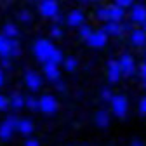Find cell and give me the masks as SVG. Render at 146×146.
I'll return each mask as SVG.
<instances>
[{"label": "cell", "instance_id": "obj_1", "mask_svg": "<svg viewBox=\"0 0 146 146\" xmlns=\"http://www.w3.org/2000/svg\"><path fill=\"white\" fill-rule=\"evenodd\" d=\"M54 50H56V47H54V44L50 40H47V38H38L33 44V54L36 56V59L40 63H47Z\"/></svg>", "mask_w": 146, "mask_h": 146}, {"label": "cell", "instance_id": "obj_2", "mask_svg": "<svg viewBox=\"0 0 146 146\" xmlns=\"http://www.w3.org/2000/svg\"><path fill=\"white\" fill-rule=\"evenodd\" d=\"M110 104H111V111L117 118H123L129 111V101L123 94H115L110 101Z\"/></svg>", "mask_w": 146, "mask_h": 146}, {"label": "cell", "instance_id": "obj_3", "mask_svg": "<svg viewBox=\"0 0 146 146\" xmlns=\"http://www.w3.org/2000/svg\"><path fill=\"white\" fill-rule=\"evenodd\" d=\"M17 122H19V118H17V117L9 115L2 123H0V139H4V141L11 139L12 134H14V131L17 129Z\"/></svg>", "mask_w": 146, "mask_h": 146}, {"label": "cell", "instance_id": "obj_4", "mask_svg": "<svg viewBox=\"0 0 146 146\" xmlns=\"http://www.w3.org/2000/svg\"><path fill=\"white\" fill-rule=\"evenodd\" d=\"M38 103H40V111L45 113V115H54V113L58 111V108H59L58 99L54 98V96H50V94H44L38 99Z\"/></svg>", "mask_w": 146, "mask_h": 146}, {"label": "cell", "instance_id": "obj_5", "mask_svg": "<svg viewBox=\"0 0 146 146\" xmlns=\"http://www.w3.org/2000/svg\"><path fill=\"white\" fill-rule=\"evenodd\" d=\"M38 11L44 17H49V19H54L58 14H59V4L56 0H42L40 5H38Z\"/></svg>", "mask_w": 146, "mask_h": 146}, {"label": "cell", "instance_id": "obj_6", "mask_svg": "<svg viewBox=\"0 0 146 146\" xmlns=\"http://www.w3.org/2000/svg\"><path fill=\"white\" fill-rule=\"evenodd\" d=\"M118 64H120V70H122V75L123 77H132L136 73V61L131 54H122L118 58Z\"/></svg>", "mask_w": 146, "mask_h": 146}, {"label": "cell", "instance_id": "obj_7", "mask_svg": "<svg viewBox=\"0 0 146 146\" xmlns=\"http://www.w3.org/2000/svg\"><path fill=\"white\" fill-rule=\"evenodd\" d=\"M106 77H108V82H111V84H117L120 80L122 70H120L118 59H110L106 63Z\"/></svg>", "mask_w": 146, "mask_h": 146}, {"label": "cell", "instance_id": "obj_8", "mask_svg": "<svg viewBox=\"0 0 146 146\" xmlns=\"http://www.w3.org/2000/svg\"><path fill=\"white\" fill-rule=\"evenodd\" d=\"M25 84L28 85V89H30V90L36 92L38 89H42V77H40L36 71L28 70V71L25 73Z\"/></svg>", "mask_w": 146, "mask_h": 146}, {"label": "cell", "instance_id": "obj_9", "mask_svg": "<svg viewBox=\"0 0 146 146\" xmlns=\"http://www.w3.org/2000/svg\"><path fill=\"white\" fill-rule=\"evenodd\" d=\"M108 42V35L103 31V30H98V31H92V35L87 38V44L92 47V49H103Z\"/></svg>", "mask_w": 146, "mask_h": 146}, {"label": "cell", "instance_id": "obj_10", "mask_svg": "<svg viewBox=\"0 0 146 146\" xmlns=\"http://www.w3.org/2000/svg\"><path fill=\"white\" fill-rule=\"evenodd\" d=\"M146 21V5L144 4H136L131 7V23L143 25Z\"/></svg>", "mask_w": 146, "mask_h": 146}, {"label": "cell", "instance_id": "obj_11", "mask_svg": "<svg viewBox=\"0 0 146 146\" xmlns=\"http://www.w3.org/2000/svg\"><path fill=\"white\" fill-rule=\"evenodd\" d=\"M103 31H104L108 36H120V35L125 31V26H123L122 23L108 21V23H104V26H103Z\"/></svg>", "mask_w": 146, "mask_h": 146}, {"label": "cell", "instance_id": "obj_12", "mask_svg": "<svg viewBox=\"0 0 146 146\" xmlns=\"http://www.w3.org/2000/svg\"><path fill=\"white\" fill-rule=\"evenodd\" d=\"M44 75L47 80L50 82H58L61 78V73H59V66L54 64V63H44Z\"/></svg>", "mask_w": 146, "mask_h": 146}, {"label": "cell", "instance_id": "obj_13", "mask_svg": "<svg viewBox=\"0 0 146 146\" xmlns=\"http://www.w3.org/2000/svg\"><path fill=\"white\" fill-rule=\"evenodd\" d=\"M131 42L136 47H144L146 45V31L143 28H134L131 30Z\"/></svg>", "mask_w": 146, "mask_h": 146}, {"label": "cell", "instance_id": "obj_14", "mask_svg": "<svg viewBox=\"0 0 146 146\" xmlns=\"http://www.w3.org/2000/svg\"><path fill=\"white\" fill-rule=\"evenodd\" d=\"M108 17H110V21H115V23H122L123 21V17H125V11L123 7L120 5H108Z\"/></svg>", "mask_w": 146, "mask_h": 146}, {"label": "cell", "instance_id": "obj_15", "mask_svg": "<svg viewBox=\"0 0 146 146\" xmlns=\"http://www.w3.org/2000/svg\"><path fill=\"white\" fill-rule=\"evenodd\" d=\"M64 19H66V25H68V26H82L85 17H84V12H82V11L75 9V11H71V12L64 17Z\"/></svg>", "mask_w": 146, "mask_h": 146}, {"label": "cell", "instance_id": "obj_16", "mask_svg": "<svg viewBox=\"0 0 146 146\" xmlns=\"http://www.w3.org/2000/svg\"><path fill=\"white\" fill-rule=\"evenodd\" d=\"M110 122H111V117H110V113L106 111V110H99V111L94 115V123H96L98 127H101V129L108 127Z\"/></svg>", "mask_w": 146, "mask_h": 146}, {"label": "cell", "instance_id": "obj_17", "mask_svg": "<svg viewBox=\"0 0 146 146\" xmlns=\"http://www.w3.org/2000/svg\"><path fill=\"white\" fill-rule=\"evenodd\" d=\"M19 134L23 136H30L33 132V122L30 118H19V122H17V129H16Z\"/></svg>", "mask_w": 146, "mask_h": 146}, {"label": "cell", "instance_id": "obj_18", "mask_svg": "<svg viewBox=\"0 0 146 146\" xmlns=\"http://www.w3.org/2000/svg\"><path fill=\"white\" fill-rule=\"evenodd\" d=\"M0 58H11V38L0 35Z\"/></svg>", "mask_w": 146, "mask_h": 146}, {"label": "cell", "instance_id": "obj_19", "mask_svg": "<svg viewBox=\"0 0 146 146\" xmlns=\"http://www.w3.org/2000/svg\"><path fill=\"white\" fill-rule=\"evenodd\" d=\"M25 96L23 94H19V92H14L12 96H11V99H9V103H11V108L12 110H21L23 106H25Z\"/></svg>", "mask_w": 146, "mask_h": 146}, {"label": "cell", "instance_id": "obj_20", "mask_svg": "<svg viewBox=\"0 0 146 146\" xmlns=\"http://www.w3.org/2000/svg\"><path fill=\"white\" fill-rule=\"evenodd\" d=\"M25 106L30 110V111H38V110H40V103H38V99L33 98V96H26V99H25Z\"/></svg>", "mask_w": 146, "mask_h": 146}, {"label": "cell", "instance_id": "obj_21", "mask_svg": "<svg viewBox=\"0 0 146 146\" xmlns=\"http://www.w3.org/2000/svg\"><path fill=\"white\" fill-rule=\"evenodd\" d=\"M4 33L2 35H5L7 38H16L17 35H19V31H17V28L14 26V25H11V23H7L5 26H4V30H2Z\"/></svg>", "mask_w": 146, "mask_h": 146}, {"label": "cell", "instance_id": "obj_22", "mask_svg": "<svg viewBox=\"0 0 146 146\" xmlns=\"http://www.w3.org/2000/svg\"><path fill=\"white\" fill-rule=\"evenodd\" d=\"M77 64H78V61L73 58V56H68V58H64V61H63V66H64L66 71H73V70L77 68Z\"/></svg>", "mask_w": 146, "mask_h": 146}, {"label": "cell", "instance_id": "obj_23", "mask_svg": "<svg viewBox=\"0 0 146 146\" xmlns=\"http://www.w3.org/2000/svg\"><path fill=\"white\" fill-rule=\"evenodd\" d=\"M92 28H90V26H87V25H82V26H78V36H80V38H84L85 42H87V38H89V36L90 35H92Z\"/></svg>", "mask_w": 146, "mask_h": 146}, {"label": "cell", "instance_id": "obj_24", "mask_svg": "<svg viewBox=\"0 0 146 146\" xmlns=\"http://www.w3.org/2000/svg\"><path fill=\"white\" fill-rule=\"evenodd\" d=\"M21 54V45L16 38H11V58H17Z\"/></svg>", "mask_w": 146, "mask_h": 146}, {"label": "cell", "instance_id": "obj_25", "mask_svg": "<svg viewBox=\"0 0 146 146\" xmlns=\"http://www.w3.org/2000/svg\"><path fill=\"white\" fill-rule=\"evenodd\" d=\"M96 17H98L99 21H103V23H108L110 21V17H108V7H99L96 11Z\"/></svg>", "mask_w": 146, "mask_h": 146}, {"label": "cell", "instance_id": "obj_26", "mask_svg": "<svg viewBox=\"0 0 146 146\" xmlns=\"http://www.w3.org/2000/svg\"><path fill=\"white\" fill-rule=\"evenodd\" d=\"M113 96H115V94L111 92V89H110V87H103V90H101V99H103V101L110 103Z\"/></svg>", "mask_w": 146, "mask_h": 146}, {"label": "cell", "instance_id": "obj_27", "mask_svg": "<svg viewBox=\"0 0 146 146\" xmlns=\"http://www.w3.org/2000/svg\"><path fill=\"white\" fill-rule=\"evenodd\" d=\"M61 35H63V31H61L59 25H52L50 26V36H52V38H59Z\"/></svg>", "mask_w": 146, "mask_h": 146}, {"label": "cell", "instance_id": "obj_28", "mask_svg": "<svg viewBox=\"0 0 146 146\" xmlns=\"http://www.w3.org/2000/svg\"><path fill=\"white\" fill-rule=\"evenodd\" d=\"M115 4L125 9V7H132L134 5V0H115Z\"/></svg>", "mask_w": 146, "mask_h": 146}, {"label": "cell", "instance_id": "obj_29", "mask_svg": "<svg viewBox=\"0 0 146 146\" xmlns=\"http://www.w3.org/2000/svg\"><path fill=\"white\" fill-rule=\"evenodd\" d=\"M9 106H11L9 99H7V98H4V96H0V111H5Z\"/></svg>", "mask_w": 146, "mask_h": 146}, {"label": "cell", "instance_id": "obj_30", "mask_svg": "<svg viewBox=\"0 0 146 146\" xmlns=\"http://www.w3.org/2000/svg\"><path fill=\"white\" fill-rule=\"evenodd\" d=\"M19 21H23V23H30V21H31V16H30V12H26V11H21V12H19Z\"/></svg>", "mask_w": 146, "mask_h": 146}, {"label": "cell", "instance_id": "obj_31", "mask_svg": "<svg viewBox=\"0 0 146 146\" xmlns=\"http://www.w3.org/2000/svg\"><path fill=\"white\" fill-rule=\"evenodd\" d=\"M139 113L146 117V96L141 98V101H139Z\"/></svg>", "mask_w": 146, "mask_h": 146}, {"label": "cell", "instance_id": "obj_32", "mask_svg": "<svg viewBox=\"0 0 146 146\" xmlns=\"http://www.w3.org/2000/svg\"><path fill=\"white\" fill-rule=\"evenodd\" d=\"M139 75H141V80H144V78H146V61L139 66Z\"/></svg>", "mask_w": 146, "mask_h": 146}, {"label": "cell", "instance_id": "obj_33", "mask_svg": "<svg viewBox=\"0 0 146 146\" xmlns=\"http://www.w3.org/2000/svg\"><path fill=\"white\" fill-rule=\"evenodd\" d=\"M54 84H56V89L59 90V92H64V87H66V85H64V82H63L61 78H59L58 82H54Z\"/></svg>", "mask_w": 146, "mask_h": 146}, {"label": "cell", "instance_id": "obj_34", "mask_svg": "<svg viewBox=\"0 0 146 146\" xmlns=\"http://www.w3.org/2000/svg\"><path fill=\"white\" fill-rule=\"evenodd\" d=\"M25 146H40V143L36 139H28V141H25Z\"/></svg>", "mask_w": 146, "mask_h": 146}, {"label": "cell", "instance_id": "obj_35", "mask_svg": "<svg viewBox=\"0 0 146 146\" xmlns=\"http://www.w3.org/2000/svg\"><path fill=\"white\" fill-rule=\"evenodd\" d=\"M11 58H2V63H0V64H2V68H11V61H9Z\"/></svg>", "mask_w": 146, "mask_h": 146}, {"label": "cell", "instance_id": "obj_36", "mask_svg": "<svg viewBox=\"0 0 146 146\" xmlns=\"http://www.w3.org/2000/svg\"><path fill=\"white\" fill-rule=\"evenodd\" d=\"M4 82H5V75H4V70H2V66H0V87L4 85Z\"/></svg>", "mask_w": 146, "mask_h": 146}, {"label": "cell", "instance_id": "obj_37", "mask_svg": "<svg viewBox=\"0 0 146 146\" xmlns=\"http://www.w3.org/2000/svg\"><path fill=\"white\" fill-rule=\"evenodd\" d=\"M131 146H144V144H143L141 141H132V143H131Z\"/></svg>", "mask_w": 146, "mask_h": 146}, {"label": "cell", "instance_id": "obj_38", "mask_svg": "<svg viewBox=\"0 0 146 146\" xmlns=\"http://www.w3.org/2000/svg\"><path fill=\"white\" fill-rule=\"evenodd\" d=\"M141 26H143V30H144V31H146V21H144V23H143V25H141Z\"/></svg>", "mask_w": 146, "mask_h": 146}, {"label": "cell", "instance_id": "obj_39", "mask_svg": "<svg viewBox=\"0 0 146 146\" xmlns=\"http://www.w3.org/2000/svg\"><path fill=\"white\" fill-rule=\"evenodd\" d=\"M143 85H144V89H146V78H144V80H143Z\"/></svg>", "mask_w": 146, "mask_h": 146}, {"label": "cell", "instance_id": "obj_40", "mask_svg": "<svg viewBox=\"0 0 146 146\" xmlns=\"http://www.w3.org/2000/svg\"><path fill=\"white\" fill-rule=\"evenodd\" d=\"M78 2H89V0H78Z\"/></svg>", "mask_w": 146, "mask_h": 146}, {"label": "cell", "instance_id": "obj_41", "mask_svg": "<svg viewBox=\"0 0 146 146\" xmlns=\"http://www.w3.org/2000/svg\"><path fill=\"white\" fill-rule=\"evenodd\" d=\"M144 59H146V50H144Z\"/></svg>", "mask_w": 146, "mask_h": 146}, {"label": "cell", "instance_id": "obj_42", "mask_svg": "<svg viewBox=\"0 0 146 146\" xmlns=\"http://www.w3.org/2000/svg\"><path fill=\"white\" fill-rule=\"evenodd\" d=\"M89 2H94V0H89Z\"/></svg>", "mask_w": 146, "mask_h": 146}, {"label": "cell", "instance_id": "obj_43", "mask_svg": "<svg viewBox=\"0 0 146 146\" xmlns=\"http://www.w3.org/2000/svg\"><path fill=\"white\" fill-rule=\"evenodd\" d=\"M82 146H84V144H82Z\"/></svg>", "mask_w": 146, "mask_h": 146}]
</instances>
